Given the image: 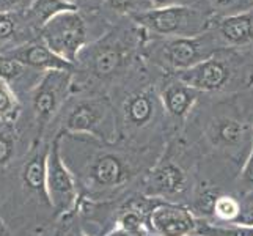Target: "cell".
<instances>
[{
    "label": "cell",
    "instance_id": "1",
    "mask_svg": "<svg viewBox=\"0 0 253 236\" xmlns=\"http://www.w3.org/2000/svg\"><path fill=\"white\" fill-rule=\"evenodd\" d=\"M55 137L81 198L88 202H113L127 197V189L134 185L140 186L145 175L162 156L161 150H140L91 136L57 134Z\"/></svg>",
    "mask_w": 253,
    "mask_h": 236
},
{
    "label": "cell",
    "instance_id": "2",
    "mask_svg": "<svg viewBox=\"0 0 253 236\" xmlns=\"http://www.w3.org/2000/svg\"><path fill=\"white\" fill-rule=\"evenodd\" d=\"M58 128V134L91 136L110 143L120 141L118 113L106 96H88L77 99L60 118Z\"/></svg>",
    "mask_w": 253,
    "mask_h": 236
},
{
    "label": "cell",
    "instance_id": "3",
    "mask_svg": "<svg viewBox=\"0 0 253 236\" xmlns=\"http://www.w3.org/2000/svg\"><path fill=\"white\" fill-rule=\"evenodd\" d=\"M205 142L212 156H222L231 165L242 169L253 146V126L234 113H219L205 126Z\"/></svg>",
    "mask_w": 253,
    "mask_h": 236
},
{
    "label": "cell",
    "instance_id": "4",
    "mask_svg": "<svg viewBox=\"0 0 253 236\" xmlns=\"http://www.w3.org/2000/svg\"><path fill=\"white\" fill-rule=\"evenodd\" d=\"M194 192L192 173H189V169L178 159V151L174 153L167 148L145 175L140 185V194L146 197L182 205H186V198L192 200Z\"/></svg>",
    "mask_w": 253,
    "mask_h": 236
},
{
    "label": "cell",
    "instance_id": "5",
    "mask_svg": "<svg viewBox=\"0 0 253 236\" xmlns=\"http://www.w3.org/2000/svg\"><path fill=\"white\" fill-rule=\"evenodd\" d=\"M161 107V96L151 87H145L126 96L118 117V142L140 148V150H159V148H151L148 145L145 133L150 131L158 121Z\"/></svg>",
    "mask_w": 253,
    "mask_h": 236
},
{
    "label": "cell",
    "instance_id": "6",
    "mask_svg": "<svg viewBox=\"0 0 253 236\" xmlns=\"http://www.w3.org/2000/svg\"><path fill=\"white\" fill-rule=\"evenodd\" d=\"M132 19L156 37H197L206 33L208 16L190 6H165L137 13Z\"/></svg>",
    "mask_w": 253,
    "mask_h": 236
},
{
    "label": "cell",
    "instance_id": "7",
    "mask_svg": "<svg viewBox=\"0 0 253 236\" xmlns=\"http://www.w3.org/2000/svg\"><path fill=\"white\" fill-rule=\"evenodd\" d=\"M46 194L49 208L54 211L57 219H69L81 206V192L77 183L69 172L60 154L57 137L52 139V143L46 161Z\"/></svg>",
    "mask_w": 253,
    "mask_h": 236
},
{
    "label": "cell",
    "instance_id": "8",
    "mask_svg": "<svg viewBox=\"0 0 253 236\" xmlns=\"http://www.w3.org/2000/svg\"><path fill=\"white\" fill-rule=\"evenodd\" d=\"M217 46L219 40H215L211 33L165 38L154 45L151 57L156 63L171 69L174 74L214 57L219 49Z\"/></svg>",
    "mask_w": 253,
    "mask_h": 236
},
{
    "label": "cell",
    "instance_id": "9",
    "mask_svg": "<svg viewBox=\"0 0 253 236\" xmlns=\"http://www.w3.org/2000/svg\"><path fill=\"white\" fill-rule=\"evenodd\" d=\"M42 38L54 54L74 65L85 43V24L76 10L58 13L42 25Z\"/></svg>",
    "mask_w": 253,
    "mask_h": 236
},
{
    "label": "cell",
    "instance_id": "10",
    "mask_svg": "<svg viewBox=\"0 0 253 236\" xmlns=\"http://www.w3.org/2000/svg\"><path fill=\"white\" fill-rule=\"evenodd\" d=\"M71 71H47L35 87L32 107L40 137L65 102L71 87Z\"/></svg>",
    "mask_w": 253,
    "mask_h": 236
},
{
    "label": "cell",
    "instance_id": "11",
    "mask_svg": "<svg viewBox=\"0 0 253 236\" xmlns=\"http://www.w3.org/2000/svg\"><path fill=\"white\" fill-rule=\"evenodd\" d=\"M146 227L154 236H197L198 217L187 205L156 200L146 216Z\"/></svg>",
    "mask_w": 253,
    "mask_h": 236
},
{
    "label": "cell",
    "instance_id": "12",
    "mask_svg": "<svg viewBox=\"0 0 253 236\" xmlns=\"http://www.w3.org/2000/svg\"><path fill=\"white\" fill-rule=\"evenodd\" d=\"M174 77L197 92L225 90L233 77V68L223 58L211 57L189 69L174 73Z\"/></svg>",
    "mask_w": 253,
    "mask_h": 236
},
{
    "label": "cell",
    "instance_id": "13",
    "mask_svg": "<svg viewBox=\"0 0 253 236\" xmlns=\"http://www.w3.org/2000/svg\"><path fill=\"white\" fill-rule=\"evenodd\" d=\"M127 62V52L120 40L107 38L96 46L88 60V71L98 79H110L118 74Z\"/></svg>",
    "mask_w": 253,
    "mask_h": 236
},
{
    "label": "cell",
    "instance_id": "14",
    "mask_svg": "<svg viewBox=\"0 0 253 236\" xmlns=\"http://www.w3.org/2000/svg\"><path fill=\"white\" fill-rule=\"evenodd\" d=\"M198 94L200 92L190 89L189 85L182 84L176 77L174 81H169L165 84L159 93L164 112H167V115L174 121H182L189 115L198 99Z\"/></svg>",
    "mask_w": 253,
    "mask_h": 236
},
{
    "label": "cell",
    "instance_id": "15",
    "mask_svg": "<svg viewBox=\"0 0 253 236\" xmlns=\"http://www.w3.org/2000/svg\"><path fill=\"white\" fill-rule=\"evenodd\" d=\"M6 57H10L29 68L49 69V71H71L73 69L71 63L60 58L44 45H35V46L16 49L8 52Z\"/></svg>",
    "mask_w": 253,
    "mask_h": 236
},
{
    "label": "cell",
    "instance_id": "16",
    "mask_svg": "<svg viewBox=\"0 0 253 236\" xmlns=\"http://www.w3.org/2000/svg\"><path fill=\"white\" fill-rule=\"evenodd\" d=\"M47 146H37L35 150L30 153L29 159L25 161L22 172H21V180L24 188L33 192V194L41 195L42 198L47 200V194H46V161H47V153H49Z\"/></svg>",
    "mask_w": 253,
    "mask_h": 236
},
{
    "label": "cell",
    "instance_id": "17",
    "mask_svg": "<svg viewBox=\"0 0 253 236\" xmlns=\"http://www.w3.org/2000/svg\"><path fill=\"white\" fill-rule=\"evenodd\" d=\"M217 27H219L220 40L226 45H249L253 41V8L249 11L223 16Z\"/></svg>",
    "mask_w": 253,
    "mask_h": 236
},
{
    "label": "cell",
    "instance_id": "18",
    "mask_svg": "<svg viewBox=\"0 0 253 236\" xmlns=\"http://www.w3.org/2000/svg\"><path fill=\"white\" fill-rule=\"evenodd\" d=\"M197 236H253V225L234 222H211L198 219Z\"/></svg>",
    "mask_w": 253,
    "mask_h": 236
},
{
    "label": "cell",
    "instance_id": "19",
    "mask_svg": "<svg viewBox=\"0 0 253 236\" xmlns=\"http://www.w3.org/2000/svg\"><path fill=\"white\" fill-rule=\"evenodd\" d=\"M241 209L242 203L239 197H234L231 194H220L215 198L211 222H236L241 214Z\"/></svg>",
    "mask_w": 253,
    "mask_h": 236
},
{
    "label": "cell",
    "instance_id": "20",
    "mask_svg": "<svg viewBox=\"0 0 253 236\" xmlns=\"http://www.w3.org/2000/svg\"><path fill=\"white\" fill-rule=\"evenodd\" d=\"M76 10V5L69 3L68 0H35L32 8V16L40 25H44L49 19L63 11Z\"/></svg>",
    "mask_w": 253,
    "mask_h": 236
},
{
    "label": "cell",
    "instance_id": "21",
    "mask_svg": "<svg viewBox=\"0 0 253 236\" xmlns=\"http://www.w3.org/2000/svg\"><path fill=\"white\" fill-rule=\"evenodd\" d=\"M19 115V102L5 81L0 79V123L13 126Z\"/></svg>",
    "mask_w": 253,
    "mask_h": 236
},
{
    "label": "cell",
    "instance_id": "22",
    "mask_svg": "<svg viewBox=\"0 0 253 236\" xmlns=\"http://www.w3.org/2000/svg\"><path fill=\"white\" fill-rule=\"evenodd\" d=\"M16 153V134L10 125L0 126V170L10 162Z\"/></svg>",
    "mask_w": 253,
    "mask_h": 236
},
{
    "label": "cell",
    "instance_id": "23",
    "mask_svg": "<svg viewBox=\"0 0 253 236\" xmlns=\"http://www.w3.org/2000/svg\"><path fill=\"white\" fill-rule=\"evenodd\" d=\"M107 5L118 13H129L134 16L137 13H143L151 10L150 0H106Z\"/></svg>",
    "mask_w": 253,
    "mask_h": 236
},
{
    "label": "cell",
    "instance_id": "24",
    "mask_svg": "<svg viewBox=\"0 0 253 236\" xmlns=\"http://www.w3.org/2000/svg\"><path fill=\"white\" fill-rule=\"evenodd\" d=\"M239 190L242 195H247L253 192V146L246 164L242 165L239 172Z\"/></svg>",
    "mask_w": 253,
    "mask_h": 236
},
{
    "label": "cell",
    "instance_id": "25",
    "mask_svg": "<svg viewBox=\"0 0 253 236\" xmlns=\"http://www.w3.org/2000/svg\"><path fill=\"white\" fill-rule=\"evenodd\" d=\"M214 8L230 11L228 14H236L242 11H249L253 8V0H209Z\"/></svg>",
    "mask_w": 253,
    "mask_h": 236
},
{
    "label": "cell",
    "instance_id": "26",
    "mask_svg": "<svg viewBox=\"0 0 253 236\" xmlns=\"http://www.w3.org/2000/svg\"><path fill=\"white\" fill-rule=\"evenodd\" d=\"M16 21L11 14H0V41H5L13 37Z\"/></svg>",
    "mask_w": 253,
    "mask_h": 236
},
{
    "label": "cell",
    "instance_id": "27",
    "mask_svg": "<svg viewBox=\"0 0 253 236\" xmlns=\"http://www.w3.org/2000/svg\"><path fill=\"white\" fill-rule=\"evenodd\" d=\"M194 0H150L153 8H165V6H187V3Z\"/></svg>",
    "mask_w": 253,
    "mask_h": 236
},
{
    "label": "cell",
    "instance_id": "28",
    "mask_svg": "<svg viewBox=\"0 0 253 236\" xmlns=\"http://www.w3.org/2000/svg\"><path fill=\"white\" fill-rule=\"evenodd\" d=\"M69 236H90V235L86 233V232H84V230H81V229H77V230H74Z\"/></svg>",
    "mask_w": 253,
    "mask_h": 236
},
{
    "label": "cell",
    "instance_id": "29",
    "mask_svg": "<svg viewBox=\"0 0 253 236\" xmlns=\"http://www.w3.org/2000/svg\"><path fill=\"white\" fill-rule=\"evenodd\" d=\"M16 2H17V0H0V3H2V5H13Z\"/></svg>",
    "mask_w": 253,
    "mask_h": 236
},
{
    "label": "cell",
    "instance_id": "30",
    "mask_svg": "<svg viewBox=\"0 0 253 236\" xmlns=\"http://www.w3.org/2000/svg\"><path fill=\"white\" fill-rule=\"evenodd\" d=\"M148 236H154V235H148Z\"/></svg>",
    "mask_w": 253,
    "mask_h": 236
},
{
    "label": "cell",
    "instance_id": "31",
    "mask_svg": "<svg viewBox=\"0 0 253 236\" xmlns=\"http://www.w3.org/2000/svg\"><path fill=\"white\" fill-rule=\"evenodd\" d=\"M250 195H253V192H252V194H250Z\"/></svg>",
    "mask_w": 253,
    "mask_h": 236
}]
</instances>
